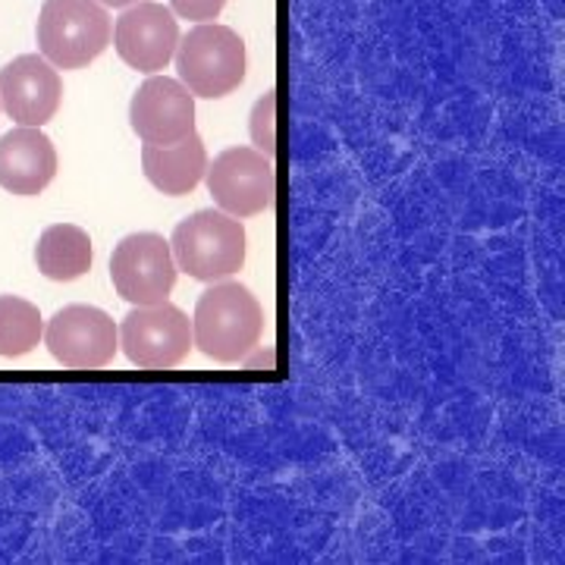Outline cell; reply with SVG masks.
I'll return each mask as SVG.
<instances>
[{"label":"cell","instance_id":"obj_18","mask_svg":"<svg viewBox=\"0 0 565 565\" xmlns=\"http://www.w3.org/2000/svg\"><path fill=\"white\" fill-rule=\"evenodd\" d=\"M98 3H102V7H117V10H120V7H132V3H139V0H98Z\"/></svg>","mask_w":565,"mask_h":565},{"label":"cell","instance_id":"obj_6","mask_svg":"<svg viewBox=\"0 0 565 565\" xmlns=\"http://www.w3.org/2000/svg\"><path fill=\"white\" fill-rule=\"evenodd\" d=\"M41 340L63 367L98 371L117 359L120 330L114 318L95 305H66L47 321Z\"/></svg>","mask_w":565,"mask_h":565},{"label":"cell","instance_id":"obj_7","mask_svg":"<svg viewBox=\"0 0 565 565\" xmlns=\"http://www.w3.org/2000/svg\"><path fill=\"white\" fill-rule=\"evenodd\" d=\"M207 189L221 211L233 217H255L277 202V170L258 148H226L204 170Z\"/></svg>","mask_w":565,"mask_h":565},{"label":"cell","instance_id":"obj_13","mask_svg":"<svg viewBox=\"0 0 565 565\" xmlns=\"http://www.w3.org/2000/svg\"><path fill=\"white\" fill-rule=\"evenodd\" d=\"M141 170H145L148 182L163 195H170V199L189 195L207 170V151H204L202 136L189 132L185 139L173 141V145H145Z\"/></svg>","mask_w":565,"mask_h":565},{"label":"cell","instance_id":"obj_8","mask_svg":"<svg viewBox=\"0 0 565 565\" xmlns=\"http://www.w3.org/2000/svg\"><path fill=\"white\" fill-rule=\"evenodd\" d=\"M110 280L122 302L158 305L177 286V262L170 243L158 233H132L110 255Z\"/></svg>","mask_w":565,"mask_h":565},{"label":"cell","instance_id":"obj_5","mask_svg":"<svg viewBox=\"0 0 565 565\" xmlns=\"http://www.w3.org/2000/svg\"><path fill=\"white\" fill-rule=\"evenodd\" d=\"M117 330L126 359L141 371H170L185 362L195 345L189 315L170 302L132 305Z\"/></svg>","mask_w":565,"mask_h":565},{"label":"cell","instance_id":"obj_1","mask_svg":"<svg viewBox=\"0 0 565 565\" xmlns=\"http://www.w3.org/2000/svg\"><path fill=\"white\" fill-rule=\"evenodd\" d=\"M264 311L248 286L236 280L211 282L199 296L192 318V343L199 352L221 364L245 362L258 349Z\"/></svg>","mask_w":565,"mask_h":565},{"label":"cell","instance_id":"obj_10","mask_svg":"<svg viewBox=\"0 0 565 565\" xmlns=\"http://www.w3.org/2000/svg\"><path fill=\"white\" fill-rule=\"evenodd\" d=\"M129 126L145 145H173L195 132V95L180 79L151 76L129 104Z\"/></svg>","mask_w":565,"mask_h":565},{"label":"cell","instance_id":"obj_3","mask_svg":"<svg viewBox=\"0 0 565 565\" xmlns=\"http://www.w3.org/2000/svg\"><path fill=\"white\" fill-rule=\"evenodd\" d=\"M110 17L98 0H44L35 25L39 54L54 70H82L110 44Z\"/></svg>","mask_w":565,"mask_h":565},{"label":"cell","instance_id":"obj_15","mask_svg":"<svg viewBox=\"0 0 565 565\" xmlns=\"http://www.w3.org/2000/svg\"><path fill=\"white\" fill-rule=\"evenodd\" d=\"M44 337V318L39 305L20 296H0V359L29 355Z\"/></svg>","mask_w":565,"mask_h":565},{"label":"cell","instance_id":"obj_17","mask_svg":"<svg viewBox=\"0 0 565 565\" xmlns=\"http://www.w3.org/2000/svg\"><path fill=\"white\" fill-rule=\"evenodd\" d=\"M173 7V17L192 22H211L217 20L226 7V0H170Z\"/></svg>","mask_w":565,"mask_h":565},{"label":"cell","instance_id":"obj_16","mask_svg":"<svg viewBox=\"0 0 565 565\" xmlns=\"http://www.w3.org/2000/svg\"><path fill=\"white\" fill-rule=\"evenodd\" d=\"M248 132H252V141L255 148L262 151L264 158H277V92L267 88L264 98L255 102L252 107V117H248Z\"/></svg>","mask_w":565,"mask_h":565},{"label":"cell","instance_id":"obj_14","mask_svg":"<svg viewBox=\"0 0 565 565\" xmlns=\"http://www.w3.org/2000/svg\"><path fill=\"white\" fill-rule=\"evenodd\" d=\"M92 239L76 223H54L39 236L35 264L41 277L54 282H73L92 270Z\"/></svg>","mask_w":565,"mask_h":565},{"label":"cell","instance_id":"obj_4","mask_svg":"<svg viewBox=\"0 0 565 565\" xmlns=\"http://www.w3.org/2000/svg\"><path fill=\"white\" fill-rule=\"evenodd\" d=\"M177 73L195 98H226L245 79V41L217 22H199L177 44Z\"/></svg>","mask_w":565,"mask_h":565},{"label":"cell","instance_id":"obj_2","mask_svg":"<svg viewBox=\"0 0 565 565\" xmlns=\"http://www.w3.org/2000/svg\"><path fill=\"white\" fill-rule=\"evenodd\" d=\"M170 252L177 270L192 280L217 282L239 274L245 264V226L226 211H195L177 223Z\"/></svg>","mask_w":565,"mask_h":565},{"label":"cell","instance_id":"obj_9","mask_svg":"<svg viewBox=\"0 0 565 565\" xmlns=\"http://www.w3.org/2000/svg\"><path fill=\"white\" fill-rule=\"evenodd\" d=\"M114 47L120 61L139 73H161L173 61L180 44V25L173 10L154 0H139L132 7H122V17L114 25Z\"/></svg>","mask_w":565,"mask_h":565},{"label":"cell","instance_id":"obj_11","mask_svg":"<svg viewBox=\"0 0 565 565\" xmlns=\"http://www.w3.org/2000/svg\"><path fill=\"white\" fill-rule=\"evenodd\" d=\"M61 73L41 54H22L0 70V107L20 126H44L61 110Z\"/></svg>","mask_w":565,"mask_h":565},{"label":"cell","instance_id":"obj_12","mask_svg":"<svg viewBox=\"0 0 565 565\" xmlns=\"http://www.w3.org/2000/svg\"><path fill=\"white\" fill-rule=\"evenodd\" d=\"M57 177L54 141L39 126H17L0 136V189L35 199Z\"/></svg>","mask_w":565,"mask_h":565}]
</instances>
